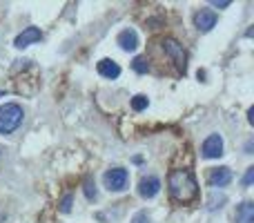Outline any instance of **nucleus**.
Instances as JSON below:
<instances>
[{"instance_id": "1", "label": "nucleus", "mask_w": 254, "mask_h": 223, "mask_svg": "<svg viewBox=\"0 0 254 223\" xmlns=\"http://www.w3.org/2000/svg\"><path fill=\"white\" fill-rule=\"evenodd\" d=\"M167 185H170V194L174 201L179 203H190L196 199L198 194V183L194 179V174L190 170H172L170 179H167Z\"/></svg>"}, {"instance_id": "2", "label": "nucleus", "mask_w": 254, "mask_h": 223, "mask_svg": "<svg viewBox=\"0 0 254 223\" xmlns=\"http://www.w3.org/2000/svg\"><path fill=\"white\" fill-rule=\"evenodd\" d=\"M22 123V107L16 103H4L0 107V134H11Z\"/></svg>"}, {"instance_id": "3", "label": "nucleus", "mask_w": 254, "mask_h": 223, "mask_svg": "<svg viewBox=\"0 0 254 223\" xmlns=\"http://www.w3.org/2000/svg\"><path fill=\"white\" fill-rule=\"evenodd\" d=\"M103 181H105V188L110 192H123L127 188V183H129V174H127V170H123V167H114V170L105 172Z\"/></svg>"}, {"instance_id": "4", "label": "nucleus", "mask_w": 254, "mask_h": 223, "mask_svg": "<svg viewBox=\"0 0 254 223\" xmlns=\"http://www.w3.org/2000/svg\"><path fill=\"white\" fill-rule=\"evenodd\" d=\"M163 49H165V54H167V58H170L172 63H174L179 70H183L185 72V49H183V45L181 43H176L174 38H165L163 40Z\"/></svg>"}, {"instance_id": "5", "label": "nucleus", "mask_w": 254, "mask_h": 223, "mask_svg": "<svg viewBox=\"0 0 254 223\" xmlns=\"http://www.w3.org/2000/svg\"><path fill=\"white\" fill-rule=\"evenodd\" d=\"M201 152L205 158H219L223 154V139L219 134H210L205 139V143H203Z\"/></svg>"}, {"instance_id": "6", "label": "nucleus", "mask_w": 254, "mask_h": 223, "mask_svg": "<svg viewBox=\"0 0 254 223\" xmlns=\"http://www.w3.org/2000/svg\"><path fill=\"white\" fill-rule=\"evenodd\" d=\"M158 190H161V181H158V176L154 174H147L140 179L138 183V194L143 199H154L158 194Z\"/></svg>"}, {"instance_id": "7", "label": "nucleus", "mask_w": 254, "mask_h": 223, "mask_svg": "<svg viewBox=\"0 0 254 223\" xmlns=\"http://www.w3.org/2000/svg\"><path fill=\"white\" fill-rule=\"evenodd\" d=\"M216 25V13L212 9H201V11L194 13V27L198 31H210Z\"/></svg>"}, {"instance_id": "8", "label": "nucleus", "mask_w": 254, "mask_h": 223, "mask_svg": "<svg viewBox=\"0 0 254 223\" xmlns=\"http://www.w3.org/2000/svg\"><path fill=\"white\" fill-rule=\"evenodd\" d=\"M40 38H43V34H40L38 27H27V29L22 31V34H18V36H16L13 45H16L18 49H25V47H29V45L38 43Z\"/></svg>"}, {"instance_id": "9", "label": "nucleus", "mask_w": 254, "mask_h": 223, "mask_svg": "<svg viewBox=\"0 0 254 223\" xmlns=\"http://www.w3.org/2000/svg\"><path fill=\"white\" fill-rule=\"evenodd\" d=\"M230 181H232V170H230V167H216V170H212L210 176H207V183H210L212 188H225Z\"/></svg>"}, {"instance_id": "10", "label": "nucleus", "mask_w": 254, "mask_h": 223, "mask_svg": "<svg viewBox=\"0 0 254 223\" xmlns=\"http://www.w3.org/2000/svg\"><path fill=\"white\" fill-rule=\"evenodd\" d=\"M116 40H119L121 49H125V52H134V49L138 47V34H136L134 29H123Z\"/></svg>"}, {"instance_id": "11", "label": "nucleus", "mask_w": 254, "mask_h": 223, "mask_svg": "<svg viewBox=\"0 0 254 223\" xmlns=\"http://www.w3.org/2000/svg\"><path fill=\"white\" fill-rule=\"evenodd\" d=\"M96 67H98V74L105 76V78H119L121 76V67L114 61H110V58H103Z\"/></svg>"}, {"instance_id": "12", "label": "nucleus", "mask_w": 254, "mask_h": 223, "mask_svg": "<svg viewBox=\"0 0 254 223\" xmlns=\"http://www.w3.org/2000/svg\"><path fill=\"white\" fill-rule=\"evenodd\" d=\"M237 223H254V206L250 201H243L237 208Z\"/></svg>"}, {"instance_id": "13", "label": "nucleus", "mask_w": 254, "mask_h": 223, "mask_svg": "<svg viewBox=\"0 0 254 223\" xmlns=\"http://www.w3.org/2000/svg\"><path fill=\"white\" fill-rule=\"evenodd\" d=\"M147 105H149V101H147V96H143V94H136V96L131 98V110L134 112H143Z\"/></svg>"}, {"instance_id": "14", "label": "nucleus", "mask_w": 254, "mask_h": 223, "mask_svg": "<svg viewBox=\"0 0 254 223\" xmlns=\"http://www.w3.org/2000/svg\"><path fill=\"white\" fill-rule=\"evenodd\" d=\"M225 201H228V199H225V194H216L214 192L210 197V201H207V210H216V208H221Z\"/></svg>"}, {"instance_id": "15", "label": "nucleus", "mask_w": 254, "mask_h": 223, "mask_svg": "<svg viewBox=\"0 0 254 223\" xmlns=\"http://www.w3.org/2000/svg\"><path fill=\"white\" fill-rule=\"evenodd\" d=\"M131 67H134V72H136V74H145V72L149 70L147 61H145L143 56H136V58H134V63H131Z\"/></svg>"}, {"instance_id": "16", "label": "nucleus", "mask_w": 254, "mask_h": 223, "mask_svg": "<svg viewBox=\"0 0 254 223\" xmlns=\"http://www.w3.org/2000/svg\"><path fill=\"white\" fill-rule=\"evenodd\" d=\"M85 197L87 199H96V185L92 179H85Z\"/></svg>"}, {"instance_id": "17", "label": "nucleus", "mask_w": 254, "mask_h": 223, "mask_svg": "<svg viewBox=\"0 0 254 223\" xmlns=\"http://www.w3.org/2000/svg\"><path fill=\"white\" fill-rule=\"evenodd\" d=\"M71 201H74V199H71V194H65V197H63V201H61V212H69L71 210Z\"/></svg>"}, {"instance_id": "18", "label": "nucleus", "mask_w": 254, "mask_h": 223, "mask_svg": "<svg viewBox=\"0 0 254 223\" xmlns=\"http://www.w3.org/2000/svg\"><path fill=\"white\" fill-rule=\"evenodd\" d=\"M252 181H254V167H248V172H246V176H243V185H252Z\"/></svg>"}, {"instance_id": "19", "label": "nucleus", "mask_w": 254, "mask_h": 223, "mask_svg": "<svg viewBox=\"0 0 254 223\" xmlns=\"http://www.w3.org/2000/svg\"><path fill=\"white\" fill-rule=\"evenodd\" d=\"M131 223H149V219H147V215H145V212H136V217L131 219Z\"/></svg>"}, {"instance_id": "20", "label": "nucleus", "mask_w": 254, "mask_h": 223, "mask_svg": "<svg viewBox=\"0 0 254 223\" xmlns=\"http://www.w3.org/2000/svg\"><path fill=\"white\" fill-rule=\"evenodd\" d=\"M212 4H214V7H221V9H223V7H230V0H221V2H219V0H214Z\"/></svg>"}, {"instance_id": "21", "label": "nucleus", "mask_w": 254, "mask_h": 223, "mask_svg": "<svg viewBox=\"0 0 254 223\" xmlns=\"http://www.w3.org/2000/svg\"><path fill=\"white\" fill-rule=\"evenodd\" d=\"M0 98H2V92H0Z\"/></svg>"}]
</instances>
